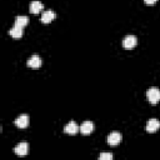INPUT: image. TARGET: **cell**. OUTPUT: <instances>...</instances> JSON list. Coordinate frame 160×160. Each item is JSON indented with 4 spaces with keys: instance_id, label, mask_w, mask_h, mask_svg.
Returning <instances> with one entry per match:
<instances>
[{
    "instance_id": "6da1fadb",
    "label": "cell",
    "mask_w": 160,
    "mask_h": 160,
    "mask_svg": "<svg viewBox=\"0 0 160 160\" xmlns=\"http://www.w3.org/2000/svg\"><path fill=\"white\" fill-rule=\"evenodd\" d=\"M146 96H148V100L150 101V104L155 105L160 101V90L158 88H150L146 91Z\"/></svg>"
},
{
    "instance_id": "7a4b0ae2",
    "label": "cell",
    "mask_w": 160,
    "mask_h": 160,
    "mask_svg": "<svg viewBox=\"0 0 160 160\" xmlns=\"http://www.w3.org/2000/svg\"><path fill=\"white\" fill-rule=\"evenodd\" d=\"M122 140V135L118 131H114V132H110L108 135V144L111 145V146H115L118 144H120Z\"/></svg>"
},
{
    "instance_id": "3957f363",
    "label": "cell",
    "mask_w": 160,
    "mask_h": 160,
    "mask_svg": "<svg viewBox=\"0 0 160 160\" xmlns=\"http://www.w3.org/2000/svg\"><path fill=\"white\" fill-rule=\"evenodd\" d=\"M136 42H138V40H136L135 35H126L122 39V46L125 49H132L136 45Z\"/></svg>"
},
{
    "instance_id": "277c9868",
    "label": "cell",
    "mask_w": 160,
    "mask_h": 160,
    "mask_svg": "<svg viewBox=\"0 0 160 160\" xmlns=\"http://www.w3.org/2000/svg\"><path fill=\"white\" fill-rule=\"evenodd\" d=\"M14 122H15V125H16L18 128L25 129V128L29 125V116H28L26 114H21V115H19V116L14 120Z\"/></svg>"
},
{
    "instance_id": "5b68a950",
    "label": "cell",
    "mask_w": 160,
    "mask_h": 160,
    "mask_svg": "<svg viewBox=\"0 0 160 160\" xmlns=\"http://www.w3.org/2000/svg\"><path fill=\"white\" fill-rule=\"evenodd\" d=\"M160 129V121L158 119H150L146 122V131L148 132H155Z\"/></svg>"
},
{
    "instance_id": "8992f818",
    "label": "cell",
    "mask_w": 160,
    "mask_h": 160,
    "mask_svg": "<svg viewBox=\"0 0 160 160\" xmlns=\"http://www.w3.org/2000/svg\"><path fill=\"white\" fill-rule=\"evenodd\" d=\"M92 130H94V124H92V121H90V120L84 121V122L81 124V126H80V132L84 134V135L91 134Z\"/></svg>"
},
{
    "instance_id": "52a82bcc",
    "label": "cell",
    "mask_w": 160,
    "mask_h": 160,
    "mask_svg": "<svg viewBox=\"0 0 160 160\" xmlns=\"http://www.w3.org/2000/svg\"><path fill=\"white\" fill-rule=\"evenodd\" d=\"M79 130H80V128L78 126V124H76L75 121H70V122H68V124L65 125V128H64V132L70 134V135L76 134Z\"/></svg>"
},
{
    "instance_id": "ba28073f",
    "label": "cell",
    "mask_w": 160,
    "mask_h": 160,
    "mask_svg": "<svg viewBox=\"0 0 160 160\" xmlns=\"http://www.w3.org/2000/svg\"><path fill=\"white\" fill-rule=\"evenodd\" d=\"M29 9H30V12H32V14H39V12L44 9V4H42L41 1H39V0H34V1L30 2Z\"/></svg>"
},
{
    "instance_id": "9c48e42d",
    "label": "cell",
    "mask_w": 160,
    "mask_h": 160,
    "mask_svg": "<svg viewBox=\"0 0 160 160\" xmlns=\"http://www.w3.org/2000/svg\"><path fill=\"white\" fill-rule=\"evenodd\" d=\"M26 64L29 68H40L41 66V58L39 55H32L28 59Z\"/></svg>"
},
{
    "instance_id": "30bf717a",
    "label": "cell",
    "mask_w": 160,
    "mask_h": 160,
    "mask_svg": "<svg viewBox=\"0 0 160 160\" xmlns=\"http://www.w3.org/2000/svg\"><path fill=\"white\" fill-rule=\"evenodd\" d=\"M54 19H55V12L52 10H46V11H44L41 14V19L40 20H41V22L48 24V22H51Z\"/></svg>"
},
{
    "instance_id": "8fae6325",
    "label": "cell",
    "mask_w": 160,
    "mask_h": 160,
    "mask_svg": "<svg viewBox=\"0 0 160 160\" xmlns=\"http://www.w3.org/2000/svg\"><path fill=\"white\" fill-rule=\"evenodd\" d=\"M28 144L26 142H20V144H18L15 148H14V152L16 154V155H20V156H24V155H26L28 154Z\"/></svg>"
},
{
    "instance_id": "7c38bea8",
    "label": "cell",
    "mask_w": 160,
    "mask_h": 160,
    "mask_svg": "<svg viewBox=\"0 0 160 160\" xmlns=\"http://www.w3.org/2000/svg\"><path fill=\"white\" fill-rule=\"evenodd\" d=\"M9 34H10V36H12L14 39H20V38L22 36V28L14 25V26L9 30Z\"/></svg>"
},
{
    "instance_id": "4fadbf2b",
    "label": "cell",
    "mask_w": 160,
    "mask_h": 160,
    "mask_svg": "<svg viewBox=\"0 0 160 160\" xmlns=\"http://www.w3.org/2000/svg\"><path fill=\"white\" fill-rule=\"evenodd\" d=\"M28 21H29V19H28V16H25V15L16 16V18H15V24H14V25L20 26V28H24V26L28 25Z\"/></svg>"
},
{
    "instance_id": "5bb4252c",
    "label": "cell",
    "mask_w": 160,
    "mask_h": 160,
    "mask_svg": "<svg viewBox=\"0 0 160 160\" xmlns=\"http://www.w3.org/2000/svg\"><path fill=\"white\" fill-rule=\"evenodd\" d=\"M111 159H112L111 152H102L99 155V160H111Z\"/></svg>"
},
{
    "instance_id": "9a60e30c",
    "label": "cell",
    "mask_w": 160,
    "mask_h": 160,
    "mask_svg": "<svg viewBox=\"0 0 160 160\" xmlns=\"http://www.w3.org/2000/svg\"><path fill=\"white\" fill-rule=\"evenodd\" d=\"M145 1V4H148V5H152V4H155L158 0H144Z\"/></svg>"
}]
</instances>
